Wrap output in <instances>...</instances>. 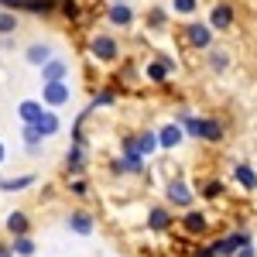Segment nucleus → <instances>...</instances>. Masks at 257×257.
<instances>
[{
	"label": "nucleus",
	"mask_w": 257,
	"mask_h": 257,
	"mask_svg": "<svg viewBox=\"0 0 257 257\" xmlns=\"http://www.w3.org/2000/svg\"><path fill=\"white\" fill-rule=\"evenodd\" d=\"M182 123H185L196 138H206V141H219L223 138L219 123H213V120H196V117H189V113H182Z\"/></svg>",
	"instance_id": "nucleus-1"
},
{
	"label": "nucleus",
	"mask_w": 257,
	"mask_h": 257,
	"mask_svg": "<svg viewBox=\"0 0 257 257\" xmlns=\"http://www.w3.org/2000/svg\"><path fill=\"white\" fill-rule=\"evenodd\" d=\"M45 99H48V103H52V106H62V103H69V86H65V82H48V86H45Z\"/></svg>",
	"instance_id": "nucleus-2"
},
{
	"label": "nucleus",
	"mask_w": 257,
	"mask_h": 257,
	"mask_svg": "<svg viewBox=\"0 0 257 257\" xmlns=\"http://www.w3.org/2000/svg\"><path fill=\"white\" fill-rule=\"evenodd\" d=\"M31 127L38 131V138H48V134H55V131H59V117H55V113H45V110H41L38 120H35Z\"/></svg>",
	"instance_id": "nucleus-3"
},
{
	"label": "nucleus",
	"mask_w": 257,
	"mask_h": 257,
	"mask_svg": "<svg viewBox=\"0 0 257 257\" xmlns=\"http://www.w3.org/2000/svg\"><path fill=\"white\" fill-rule=\"evenodd\" d=\"M93 55L103 62H110L113 55H117V45H113V38H106V35H99V38H93Z\"/></svg>",
	"instance_id": "nucleus-4"
},
{
	"label": "nucleus",
	"mask_w": 257,
	"mask_h": 257,
	"mask_svg": "<svg viewBox=\"0 0 257 257\" xmlns=\"http://www.w3.org/2000/svg\"><path fill=\"white\" fill-rule=\"evenodd\" d=\"M189 41H192L196 48H206V45L213 41V31H209L206 24H192V28H189Z\"/></svg>",
	"instance_id": "nucleus-5"
},
{
	"label": "nucleus",
	"mask_w": 257,
	"mask_h": 257,
	"mask_svg": "<svg viewBox=\"0 0 257 257\" xmlns=\"http://www.w3.org/2000/svg\"><path fill=\"white\" fill-rule=\"evenodd\" d=\"M69 76V65L65 62H45V82H59V79H65Z\"/></svg>",
	"instance_id": "nucleus-6"
},
{
	"label": "nucleus",
	"mask_w": 257,
	"mask_h": 257,
	"mask_svg": "<svg viewBox=\"0 0 257 257\" xmlns=\"http://www.w3.org/2000/svg\"><path fill=\"white\" fill-rule=\"evenodd\" d=\"M48 59H52V48H48V45H31V48H28V62H31V65H45Z\"/></svg>",
	"instance_id": "nucleus-7"
},
{
	"label": "nucleus",
	"mask_w": 257,
	"mask_h": 257,
	"mask_svg": "<svg viewBox=\"0 0 257 257\" xmlns=\"http://www.w3.org/2000/svg\"><path fill=\"white\" fill-rule=\"evenodd\" d=\"M168 199H172V202H178V206H189V202H192L189 189H185L182 182H172V185H168Z\"/></svg>",
	"instance_id": "nucleus-8"
},
{
	"label": "nucleus",
	"mask_w": 257,
	"mask_h": 257,
	"mask_svg": "<svg viewBox=\"0 0 257 257\" xmlns=\"http://www.w3.org/2000/svg\"><path fill=\"white\" fill-rule=\"evenodd\" d=\"M178 141H182V131H178L175 123H168V127L158 134V144H161V148H175Z\"/></svg>",
	"instance_id": "nucleus-9"
},
{
	"label": "nucleus",
	"mask_w": 257,
	"mask_h": 257,
	"mask_svg": "<svg viewBox=\"0 0 257 257\" xmlns=\"http://www.w3.org/2000/svg\"><path fill=\"white\" fill-rule=\"evenodd\" d=\"M230 21H233V11L226 4H219L216 11H213V28H230Z\"/></svg>",
	"instance_id": "nucleus-10"
},
{
	"label": "nucleus",
	"mask_w": 257,
	"mask_h": 257,
	"mask_svg": "<svg viewBox=\"0 0 257 257\" xmlns=\"http://www.w3.org/2000/svg\"><path fill=\"white\" fill-rule=\"evenodd\" d=\"M131 18H134L131 7H123V4H113V7H110V21H113V24H131Z\"/></svg>",
	"instance_id": "nucleus-11"
},
{
	"label": "nucleus",
	"mask_w": 257,
	"mask_h": 257,
	"mask_svg": "<svg viewBox=\"0 0 257 257\" xmlns=\"http://www.w3.org/2000/svg\"><path fill=\"white\" fill-rule=\"evenodd\" d=\"M69 226H72L76 233H89V230H93V223H89V216H86V213H76V216H69Z\"/></svg>",
	"instance_id": "nucleus-12"
},
{
	"label": "nucleus",
	"mask_w": 257,
	"mask_h": 257,
	"mask_svg": "<svg viewBox=\"0 0 257 257\" xmlns=\"http://www.w3.org/2000/svg\"><path fill=\"white\" fill-rule=\"evenodd\" d=\"M134 148H138V155H151V151L158 148V138H155V134H144L141 144H134Z\"/></svg>",
	"instance_id": "nucleus-13"
},
{
	"label": "nucleus",
	"mask_w": 257,
	"mask_h": 257,
	"mask_svg": "<svg viewBox=\"0 0 257 257\" xmlns=\"http://www.w3.org/2000/svg\"><path fill=\"white\" fill-rule=\"evenodd\" d=\"M237 178L243 182V185H247V189H254V185H257V175L250 172V168H247V165H237Z\"/></svg>",
	"instance_id": "nucleus-14"
},
{
	"label": "nucleus",
	"mask_w": 257,
	"mask_h": 257,
	"mask_svg": "<svg viewBox=\"0 0 257 257\" xmlns=\"http://www.w3.org/2000/svg\"><path fill=\"white\" fill-rule=\"evenodd\" d=\"M38 113H41L38 103H21V117L28 120V123H35V120H38Z\"/></svg>",
	"instance_id": "nucleus-15"
},
{
	"label": "nucleus",
	"mask_w": 257,
	"mask_h": 257,
	"mask_svg": "<svg viewBox=\"0 0 257 257\" xmlns=\"http://www.w3.org/2000/svg\"><path fill=\"white\" fill-rule=\"evenodd\" d=\"M185 226H189L192 233H202V230H206V219L199 216V213H189V216H185Z\"/></svg>",
	"instance_id": "nucleus-16"
},
{
	"label": "nucleus",
	"mask_w": 257,
	"mask_h": 257,
	"mask_svg": "<svg viewBox=\"0 0 257 257\" xmlns=\"http://www.w3.org/2000/svg\"><path fill=\"white\" fill-rule=\"evenodd\" d=\"M7 226H11L14 233H24V230H28V219L21 216V213H11V219H7Z\"/></svg>",
	"instance_id": "nucleus-17"
},
{
	"label": "nucleus",
	"mask_w": 257,
	"mask_h": 257,
	"mask_svg": "<svg viewBox=\"0 0 257 257\" xmlns=\"http://www.w3.org/2000/svg\"><path fill=\"white\" fill-rule=\"evenodd\" d=\"M151 226H155V230H165V226H168V213H165V209H151Z\"/></svg>",
	"instance_id": "nucleus-18"
},
{
	"label": "nucleus",
	"mask_w": 257,
	"mask_h": 257,
	"mask_svg": "<svg viewBox=\"0 0 257 257\" xmlns=\"http://www.w3.org/2000/svg\"><path fill=\"white\" fill-rule=\"evenodd\" d=\"M14 28H18V18H14V14H4V11H0V31L7 35V31H14Z\"/></svg>",
	"instance_id": "nucleus-19"
},
{
	"label": "nucleus",
	"mask_w": 257,
	"mask_h": 257,
	"mask_svg": "<svg viewBox=\"0 0 257 257\" xmlns=\"http://www.w3.org/2000/svg\"><path fill=\"white\" fill-rule=\"evenodd\" d=\"M168 65H172V62H161V65H148V76H151V79H165Z\"/></svg>",
	"instance_id": "nucleus-20"
},
{
	"label": "nucleus",
	"mask_w": 257,
	"mask_h": 257,
	"mask_svg": "<svg viewBox=\"0 0 257 257\" xmlns=\"http://www.w3.org/2000/svg\"><path fill=\"white\" fill-rule=\"evenodd\" d=\"M120 168H127V172H141V158H138V155H127V158L120 161Z\"/></svg>",
	"instance_id": "nucleus-21"
},
{
	"label": "nucleus",
	"mask_w": 257,
	"mask_h": 257,
	"mask_svg": "<svg viewBox=\"0 0 257 257\" xmlns=\"http://www.w3.org/2000/svg\"><path fill=\"white\" fill-rule=\"evenodd\" d=\"M175 11L178 14H192L196 11V0H175Z\"/></svg>",
	"instance_id": "nucleus-22"
},
{
	"label": "nucleus",
	"mask_w": 257,
	"mask_h": 257,
	"mask_svg": "<svg viewBox=\"0 0 257 257\" xmlns=\"http://www.w3.org/2000/svg\"><path fill=\"white\" fill-rule=\"evenodd\" d=\"M223 192V185L219 182H209V185H202V196H219Z\"/></svg>",
	"instance_id": "nucleus-23"
},
{
	"label": "nucleus",
	"mask_w": 257,
	"mask_h": 257,
	"mask_svg": "<svg viewBox=\"0 0 257 257\" xmlns=\"http://www.w3.org/2000/svg\"><path fill=\"white\" fill-rule=\"evenodd\" d=\"M14 250H18V254H31V250H35V247H31V240H18V243H14Z\"/></svg>",
	"instance_id": "nucleus-24"
},
{
	"label": "nucleus",
	"mask_w": 257,
	"mask_h": 257,
	"mask_svg": "<svg viewBox=\"0 0 257 257\" xmlns=\"http://www.w3.org/2000/svg\"><path fill=\"white\" fill-rule=\"evenodd\" d=\"M4 189H24V185H31V178H18V182H0Z\"/></svg>",
	"instance_id": "nucleus-25"
},
{
	"label": "nucleus",
	"mask_w": 257,
	"mask_h": 257,
	"mask_svg": "<svg viewBox=\"0 0 257 257\" xmlns=\"http://www.w3.org/2000/svg\"><path fill=\"white\" fill-rule=\"evenodd\" d=\"M0 161H4V144H0Z\"/></svg>",
	"instance_id": "nucleus-26"
},
{
	"label": "nucleus",
	"mask_w": 257,
	"mask_h": 257,
	"mask_svg": "<svg viewBox=\"0 0 257 257\" xmlns=\"http://www.w3.org/2000/svg\"><path fill=\"white\" fill-rule=\"evenodd\" d=\"M0 257H11V254H7V250H0Z\"/></svg>",
	"instance_id": "nucleus-27"
}]
</instances>
